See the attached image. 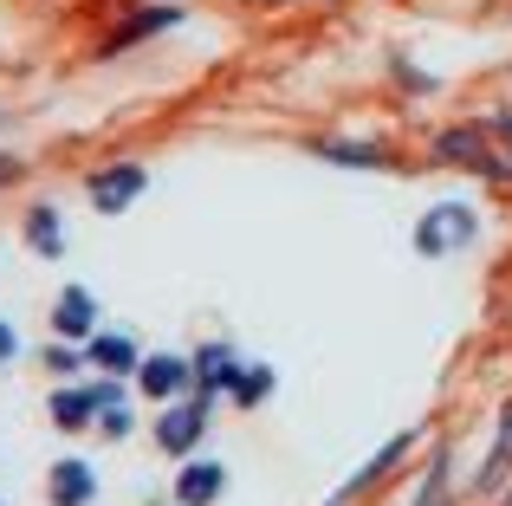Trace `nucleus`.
I'll list each match as a JSON object with an SVG mask.
<instances>
[{"label":"nucleus","mask_w":512,"mask_h":506,"mask_svg":"<svg viewBox=\"0 0 512 506\" xmlns=\"http://www.w3.org/2000/svg\"><path fill=\"white\" fill-rule=\"evenodd\" d=\"M143 189H150V169H143V163L91 169V182H85V195H91V208H98V215H130Z\"/></svg>","instance_id":"1"},{"label":"nucleus","mask_w":512,"mask_h":506,"mask_svg":"<svg viewBox=\"0 0 512 506\" xmlns=\"http://www.w3.org/2000/svg\"><path fill=\"white\" fill-rule=\"evenodd\" d=\"M474 228H480V221H474V208H467V202H441L435 215L415 228V247H422L428 260H441L448 247H467V241H474Z\"/></svg>","instance_id":"2"},{"label":"nucleus","mask_w":512,"mask_h":506,"mask_svg":"<svg viewBox=\"0 0 512 506\" xmlns=\"http://www.w3.org/2000/svg\"><path fill=\"white\" fill-rule=\"evenodd\" d=\"M208 409L214 403H175L169 416H156V448H163V455H175V461H188L201 448V435H208Z\"/></svg>","instance_id":"3"},{"label":"nucleus","mask_w":512,"mask_h":506,"mask_svg":"<svg viewBox=\"0 0 512 506\" xmlns=\"http://www.w3.org/2000/svg\"><path fill=\"white\" fill-rule=\"evenodd\" d=\"M46 500H52V506H91V500H98V468H91V461H78V455L52 461Z\"/></svg>","instance_id":"4"},{"label":"nucleus","mask_w":512,"mask_h":506,"mask_svg":"<svg viewBox=\"0 0 512 506\" xmlns=\"http://www.w3.org/2000/svg\"><path fill=\"white\" fill-rule=\"evenodd\" d=\"M441 163H467V169H480V176H493V182H506L512 169L506 163H493V150H487V137L480 130H441Z\"/></svg>","instance_id":"5"},{"label":"nucleus","mask_w":512,"mask_h":506,"mask_svg":"<svg viewBox=\"0 0 512 506\" xmlns=\"http://www.w3.org/2000/svg\"><path fill=\"white\" fill-rule=\"evenodd\" d=\"M52 331H59V338H78V344H85L91 331H98V299H91L85 286H65L59 299H52Z\"/></svg>","instance_id":"6"},{"label":"nucleus","mask_w":512,"mask_h":506,"mask_svg":"<svg viewBox=\"0 0 512 506\" xmlns=\"http://www.w3.org/2000/svg\"><path fill=\"white\" fill-rule=\"evenodd\" d=\"M188 370H195V396L201 403H214V396L234 383V370H240V357L227 351V344H201L195 357H188Z\"/></svg>","instance_id":"7"},{"label":"nucleus","mask_w":512,"mask_h":506,"mask_svg":"<svg viewBox=\"0 0 512 506\" xmlns=\"http://www.w3.org/2000/svg\"><path fill=\"white\" fill-rule=\"evenodd\" d=\"M137 383H143V396L169 403L175 390H188V383H195V370H188V357H169V351H156V357H143V364H137Z\"/></svg>","instance_id":"8"},{"label":"nucleus","mask_w":512,"mask_h":506,"mask_svg":"<svg viewBox=\"0 0 512 506\" xmlns=\"http://www.w3.org/2000/svg\"><path fill=\"white\" fill-rule=\"evenodd\" d=\"M85 364H98L104 377H137L143 357H137V344H130L124 331H91L85 338Z\"/></svg>","instance_id":"9"},{"label":"nucleus","mask_w":512,"mask_h":506,"mask_svg":"<svg viewBox=\"0 0 512 506\" xmlns=\"http://www.w3.org/2000/svg\"><path fill=\"white\" fill-rule=\"evenodd\" d=\"M227 494V468L221 461H188L182 474H175V500L182 506H214Z\"/></svg>","instance_id":"10"},{"label":"nucleus","mask_w":512,"mask_h":506,"mask_svg":"<svg viewBox=\"0 0 512 506\" xmlns=\"http://www.w3.org/2000/svg\"><path fill=\"white\" fill-rule=\"evenodd\" d=\"M175 20H182V13H175V7H143V13H130V20L117 26L111 39H104V59H117V52H130V46H137V39L163 33V26H175Z\"/></svg>","instance_id":"11"},{"label":"nucleus","mask_w":512,"mask_h":506,"mask_svg":"<svg viewBox=\"0 0 512 506\" xmlns=\"http://www.w3.org/2000/svg\"><path fill=\"white\" fill-rule=\"evenodd\" d=\"M91 416H98V383H72V390L52 396V422L59 429H85Z\"/></svg>","instance_id":"12"},{"label":"nucleus","mask_w":512,"mask_h":506,"mask_svg":"<svg viewBox=\"0 0 512 506\" xmlns=\"http://www.w3.org/2000/svg\"><path fill=\"white\" fill-rule=\"evenodd\" d=\"M26 247L46 253V260H59V253H65V228H59V208H52V202H39L33 215H26Z\"/></svg>","instance_id":"13"},{"label":"nucleus","mask_w":512,"mask_h":506,"mask_svg":"<svg viewBox=\"0 0 512 506\" xmlns=\"http://www.w3.org/2000/svg\"><path fill=\"white\" fill-rule=\"evenodd\" d=\"M409 442H415V435H389V442H383V448H376V455H370V461H363V468H357V474H350V487H344V494H363V487H376V481H383V474H389V468H396V461H402V455H409Z\"/></svg>","instance_id":"14"},{"label":"nucleus","mask_w":512,"mask_h":506,"mask_svg":"<svg viewBox=\"0 0 512 506\" xmlns=\"http://www.w3.org/2000/svg\"><path fill=\"white\" fill-rule=\"evenodd\" d=\"M506 474H512V409L500 416V442H493L487 468L474 474V487H480V494H500V487H506Z\"/></svg>","instance_id":"15"},{"label":"nucleus","mask_w":512,"mask_h":506,"mask_svg":"<svg viewBox=\"0 0 512 506\" xmlns=\"http://www.w3.org/2000/svg\"><path fill=\"white\" fill-rule=\"evenodd\" d=\"M227 396H234L240 409L266 403V396H273V370H266V364H240V370H234V383H227Z\"/></svg>","instance_id":"16"},{"label":"nucleus","mask_w":512,"mask_h":506,"mask_svg":"<svg viewBox=\"0 0 512 506\" xmlns=\"http://www.w3.org/2000/svg\"><path fill=\"white\" fill-rule=\"evenodd\" d=\"M448 481H454V448L441 442L435 461H428V481H422V494H415V506H448Z\"/></svg>","instance_id":"17"},{"label":"nucleus","mask_w":512,"mask_h":506,"mask_svg":"<svg viewBox=\"0 0 512 506\" xmlns=\"http://www.w3.org/2000/svg\"><path fill=\"white\" fill-rule=\"evenodd\" d=\"M331 163H344V169H383V150L376 143H331Z\"/></svg>","instance_id":"18"},{"label":"nucleus","mask_w":512,"mask_h":506,"mask_svg":"<svg viewBox=\"0 0 512 506\" xmlns=\"http://www.w3.org/2000/svg\"><path fill=\"white\" fill-rule=\"evenodd\" d=\"M78 364H85V357H78V351H65V344H52V351H46V370H59V377H72Z\"/></svg>","instance_id":"19"},{"label":"nucleus","mask_w":512,"mask_h":506,"mask_svg":"<svg viewBox=\"0 0 512 506\" xmlns=\"http://www.w3.org/2000/svg\"><path fill=\"white\" fill-rule=\"evenodd\" d=\"M104 435H111V442H124V435H130V409H124V403L104 409Z\"/></svg>","instance_id":"20"},{"label":"nucleus","mask_w":512,"mask_h":506,"mask_svg":"<svg viewBox=\"0 0 512 506\" xmlns=\"http://www.w3.org/2000/svg\"><path fill=\"white\" fill-rule=\"evenodd\" d=\"M13 357H20V338H13V325H7V318H0V370H7Z\"/></svg>","instance_id":"21"},{"label":"nucleus","mask_w":512,"mask_h":506,"mask_svg":"<svg viewBox=\"0 0 512 506\" xmlns=\"http://www.w3.org/2000/svg\"><path fill=\"white\" fill-rule=\"evenodd\" d=\"M506 506H512V494H506Z\"/></svg>","instance_id":"22"}]
</instances>
